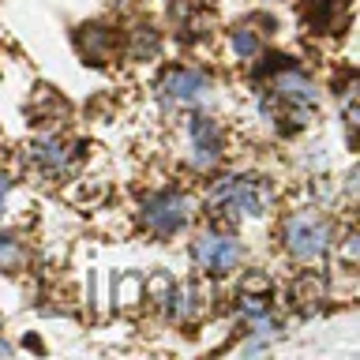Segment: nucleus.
<instances>
[{
    "instance_id": "obj_3",
    "label": "nucleus",
    "mask_w": 360,
    "mask_h": 360,
    "mask_svg": "<svg viewBox=\"0 0 360 360\" xmlns=\"http://www.w3.org/2000/svg\"><path fill=\"white\" fill-rule=\"evenodd\" d=\"M315 101H319L315 83L304 72H297V68H285V72H278L274 79H270V105L285 112V120L304 124L311 117Z\"/></svg>"
},
{
    "instance_id": "obj_7",
    "label": "nucleus",
    "mask_w": 360,
    "mask_h": 360,
    "mask_svg": "<svg viewBox=\"0 0 360 360\" xmlns=\"http://www.w3.org/2000/svg\"><path fill=\"white\" fill-rule=\"evenodd\" d=\"M221 158V128L210 117L191 120V162L199 169H210Z\"/></svg>"
},
{
    "instance_id": "obj_1",
    "label": "nucleus",
    "mask_w": 360,
    "mask_h": 360,
    "mask_svg": "<svg viewBox=\"0 0 360 360\" xmlns=\"http://www.w3.org/2000/svg\"><path fill=\"white\" fill-rule=\"evenodd\" d=\"M266 199L270 191L255 176H221L207 195L210 207L218 214H229V218H259L266 210Z\"/></svg>"
},
{
    "instance_id": "obj_2",
    "label": "nucleus",
    "mask_w": 360,
    "mask_h": 360,
    "mask_svg": "<svg viewBox=\"0 0 360 360\" xmlns=\"http://www.w3.org/2000/svg\"><path fill=\"white\" fill-rule=\"evenodd\" d=\"M281 240H285V252L297 259V263H315V259L326 255L330 248V225L326 218H319L315 210H297L281 229Z\"/></svg>"
},
{
    "instance_id": "obj_9",
    "label": "nucleus",
    "mask_w": 360,
    "mask_h": 360,
    "mask_svg": "<svg viewBox=\"0 0 360 360\" xmlns=\"http://www.w3.org/2000/svg\"><path fill=\"white\" fill-rule=\"evenodd\" d=\"M22 263V244L15 236H0V270H15Z\"/></svg>"
},
{
    "instance_id": "obj_8",
    "label": "nucleus",
    "mask_w": 360,
    "mask_h": 360,
    "mask_svg": "<svg viewBox=\"0 0 360 360\" xmlns=\"http://www.w3.org/2000/svg\"><path fill=\"white\" fill-rule=\"evenodd\" d=\"M30 162L41 165L45 173H60V169L68 165V150H64L60 139H41V143L30 146Z\"/></svg>"
},
{
    "instance_id": "obj_4",
    "label": "nucleus",
    "mask_w": 360,
    "mask_h": 360,
    "mask_svg": "<svg viewBox=\"0 0 360 360\" xmlns=\"http://www.w3.org/2000/svg\"><path fill=\"white\" fill-rule=\"evenodd\" d=\"M191 210H188V199L180 191H158L143 202V225L150 229L154 236H173L188 225Z\"/></svg>"
},
{
    "instance_id": "obj_10",
    "label": "nucleus",
    "mask_w": 360,
    "mask_h": 360,
    "mask_svg": "<svg viewBox=\"0 0 360 360\" xmlns=\"http://www.w3.org/2000/svg\"><path fill=\"white\" fill-rule=\"evenodd\" d=\"M233 45H236V53H240L244 60H248V56H255V53H259V38H255V34L248 30V27H240V30L233 34Z\"/></svg>"
},
{
    "instance_id": "obj_6",
    "label": "nucleus",
    "mask_w": 360,
    "mask_h": 360,
    "mask_svg": "<svg viewBox=\"0 0 360 360\" xmlns=\"http://www.w3.org/2000/svg\"><path fill=\"white\" fill-rule=\"evenodd\" d=\"M162 98L169 101V105H195V101L207 98L210 90V79L195 72V68H173L165 79H162Z\"/></svg>"
},
{
    "instance_id": "obj_5",
    "label": "nucleus",
    "mask_w": 360,
    "mask_h": 360,
    "mask_svg": "<svg viewBox=\"0 0 360 360\" xmlns=\"http://www.w3.org/2000/svg\"><path fill=\"white\" fill-rule=\"evenodd\" d=\"M191 255H195V263L207 274H229L240 263V240L221 236V233H202L195 240V248H191Z\"/></svg>"
},
{
    "instance_id": "obj_11",
    "label": "nucleus",
    "mask_w": 360,
    "mask_h": 360,
    "mask_svg": "<svg viewBox=\"0 0 360 360\" xmlns=\"http://www.w3.org/2000/svg\"><path fill=\"white\" fill-rule=\"evenodd\" d=\"M8 188H11L8 173H0V207H4V199H8Z\"/></svg>"
}]
</instances>
